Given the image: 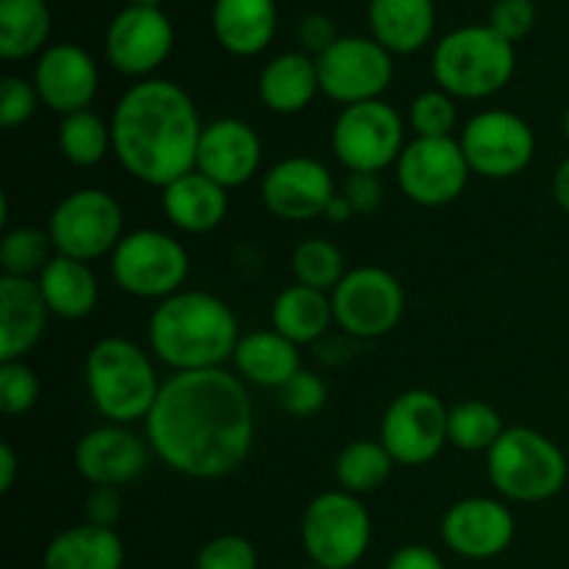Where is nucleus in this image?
I'll return each instance as SVG.
<instances>
[{
	"label": "nucleus",
	"instance_id": "nucleus-1",
	"mask_svg": "<svg viewBox=\"0 0 569 569\" xmlns=\"http://www.w3.org/2000/svg\"><path fill=\"white\" fill-rule=\"evenodd\" d=\"M148 445L170 470L214 481L231 476L253 448V403L228 370L176 372L161 383L144 420Z\"/></svg>",
	"mask_w": 569,
	"mask_h": 569
},
{
	"label": "nucleus",
	"instance_id": "nucleus-2",
	"mask_svg": "<svg viewBox=\"0 0 569 569\" xmlns=\"http://www.w3.org/2000/svg\"><path fill=\"white\" fill-rule=\"evenodd\" d=\"M203 128L187 89L167 78H144L117 103L111 150L128 176L164 189L198 167Z\"/></svg>",
	"mask_w": 569,
	"mask_h": 569
},
{
	"label": "nucleus",
	"instance_id": "nucleus-3",
	"mask_svg": "<svg viewBox=\"0 0 569 569\" xmlns=\"http://www.w3.org/2000/svg\"><path fill=\"white\" fill-rule=\"evenodd\" d=\"M153 353L176 372L217 370L233 359L239 326L233 311L209 292H176L161 300L148 322Z\"/></svg>",
	"mask_w": 569,
	"mask_h": 569
},
{
	"label": "nucleus",
	"instance_id": "nucleus-4",
	"mask_svg": "<svg viewBox=\"0 0 569 569\" xmlns=\"http://www.w3.org/2000/svg\"><path fill=\"white\" fill-rule=\"evenodd\" d=\"M87 387L94 409L106 420L128 426L148 420L161 383L142 348L128 339L106 337L87 356Z\"/></svg>",
	"mask_w": 569,
	"mask_h": 569
},
{
	"label": "nucleus",
	"instance_id": "nucleus-5",
	"mask_svg": "<svg viewBox=\"0 0 569 569\" xmlns=\"http://www.w3.org/2000/svg\"><path fill=\"white\" fill-rule=\"evenodd\" d=\"M515 44L492 26H465L433 48L431 70L450 98L481 100L498 94L515 76Z\"/></svg>",
	"mask_w": 569,
	"mask_h": 569
},
{
	"label": "nucleus",
	"instance_id": "nucleus-6",
	"mask_svg": "<svg viewBox=\"0 0 569 569\" xmlns=\"http://www.w3.org/2000/svg\"><path fill=\"white\" fill-rule=\"evenodd\" d=\"M492 487L517 503H542L565 489L569 467L553 439L533 428H506L487 453Z\"/></svg>",
	"mask_w": 569,
	"mask_h": 569
},
{
	"label": "nucleus",
	"instance_id": "nucleus-7",
	"mask_svg": "<svg viewBox=\"0 0 569 569\" xmlns=\"http://www.w3.org/2000/svg\"><path fill=\"white\" fill-rule=\"evenodd\" d=\"M372 522L356 495L337 489L322 492L306 509L300 539L311 565L320 569H350L370 548Z\"/></svg>",
	"mask_w": 569,
	"mask_h": 569
},
{
	"label": "nucleus",
	"instance_id": "nucleus-8",
	"mask_svg": "<svg viewBox=\"0 0 569 569\" xmlns=\"http://www.w3.org/2000/svg\"><path fill=\"white\" fill-rule=\"evenodd\" d=\"M111 276L133 298L167 300L181 292L189 276V256L170 233L139 228L122 237L111 253Z\"/></svg>",
	"mask_w": 569,
	"mask_h": 569
},
{
	"label": "nucleus",
	"instance_id": "nucleus-9",
	"mask_svg": "<svg viewBox=\"0 0 569 569\" xmlns=\"http://www.w3.org/2000/svg\"><path fill=\"white\" fill-rule=\"evenodd\" d=\"M56 253L92 261L114 253L122 239V209L103 189H78L59 200L48 222Z\"/></svg>",
	"mask_w": 569,
	"mask_h": 569
},
{
	"label": "nucleus",
	"instance_id": "nucleus-10",
	"mask_svg": "<svg viewBox=\"0 0 569 569\" xmlns=\"http://www.w3.org/2000/svg\"><path fill=\"white\" fill-rule=\"evenodd\" d=\"M403 139V120L383 100L345 106L331 131L333 153L350 172H381L398 164Z\"/></svg>",
	"mask_w": 569,
	"mask_h": 569
},
{
	"label": "nucleus",
	"instance_id": "nucleus-11",
	"mask_svg": "<svg viewBox=\"0 0 569 569\" xmlns=\"http://www.w3.org/2000/svg\"><path fill=\"white\" fill-rule=\"evenodd\" d=\"M320 92L345 106L381 100L392 83V53L376 39L339 37L326 53L317 56Z\"/></svg>",
	"mask_w": 569,
	"mask_h": 569
},
{
	"label": "nucleus",
	"instance_id": "nucleus-12",
	"mask_svg": "<svg viewBox=\"0 0 569 569\" xmlns=\"http://www.w3.org/2000/svg\"><path fill=\"white\" fill-rule=\"evenodd\" d=\"M333 320L348 337L378 339L403 317L406 295L398 278L381 267H356L331 295Z\"/></svg>",
	"mask_w": 569,
	"mask_h": 569
},
{
	"label": "nucleus",
	"instance_id": "nucleus-13",
	"mask_svg": "<svg viewBox=\"0 0 569 569\" xmlns=\"http://www.w3.org/2000/svg\"><path fill=\"white\" fill-rule=\"evenodd\" d=\"M395 167L406 198L428 209L453 203L472 172L459 139L453 137H417L406 144Z\"/></svg>",
	"mask_w": 569,
	"mask_h": 569
},
{
	"label": "nucleus",
	"instance_id": "nucleus-14",
	"mask_svg": "<svg viewBox=\"0 0 569 569\" xmlns=\"http://www.w3.org/2000/svg\"><path fill=\"white\" fill-rule=\"evenodd\" d=\"M448 415L442 398L428 389L398 395L381 422V442L395 465L420 467L437 459L448 442Z\"/></svg>",
	"mask_w": 569,
	"mask_h": 569
},
{
	"label": "nucleus",
	"instance_id": "nucleus-15",
	"mask_svg": "<svg viewBox=\"0 0 569 569\" xmlns=\"http://www.w3.org/2000/svg\"><path fill=\"white\" fill-rule=\"evenodd\" d=\"M459 144L470 170L495 181L522 172L537 153V137L531 126L522 117L500 109L472 117L461 131Z\"/></svg>",
	"mask_w": 569,
	"mask_h": 569
},
{
	"label": "nucleus",
	"instance_id": "nucleus-16",
	"mask_svg": "<svg viewBox=\"0 0 569 569\" xmlns=\"http://www.w3.org/2000/svg\"><path fill=\"white\" fill-rule=\"evenodd\" d=\"M176 31L161 9L128 6L106 31V59L122 76H150L172 53Z\"/></svg>",
	"mask_w": 569,
	"mask_h": 569
},
{
	"label": "nucleus",
	"instance_id": "nucleus-17",
	"mask_svg": "<svg viewBox=\"0 0 569 569\" xmlns=\"http://www.w3.org/2000/svg\"><path fill=\"white\" fill-rule=\"evenodd\" d=\"M333 176L322 161L292 156L267 170L261 178V200L281 220H311L326 214L333 200Z\"/></svg>",
	"mask_w": 569,
	"mask_h": 569
},
{
	"label": "nucleus",
	"instance_id": "nucleus-18",
	"mask_svg": "<svg viewBox=\"0 0 569 569\" xmlns=\"http://www.w3.org/2000/svg\"><path fill=\"white\" fill-rule=\"evenodd\" d=\"M98 64L81 44L61 42L44 48L33 67V87L39 100L61 117L87 111L98 94Z\"/></svg>",
	"mask_w": 569,
	"mask_h": 569
},
{
	"label": "nucleus",
	"instance_id": "nucleus-19",
	"mask_svg": "<svg viewBox=\"0 0 569 569\" xmlns=\"http://www.w3.org/2000/svg\"><path fill=\"white\" fill-rule=\"evenodd\" d=\"M150 461V445L126 426L94 428L76 445V470L92 487H126L137 481Z\"/></svg>",
	"mask_w": 569,
	"mask_h": 569
},
{
	"label": "nucleus",
	"instance_id": "nucleus-20",
	"mask_svg": "<svg viewBox=\"0 0 569 569\" xmlns=\"http://www.w3.org/2000/svg\"><path fill=\"white\" fill-rule=\"evenodd\" d=\"M442 539L461 559H495L515 539V517L500 500H459L442 517Z\"/></svg>",
	"mask_w": 569,
	"mask_h": 569
},
{
	"label": "nucleus",
	"instance_id": "nucleus-21",
	"mask_svg": "<svg viewBox=\"0 0 569 569\" xmlns=\"http://www.w3.org/2000/svg\"><path fill=\"white\" fill-rule=\"evenodd\" d=\"M261 167V139L244 120L222 117L203 128L198 148V167L206 178L233 189L248 183Z\"/></svg>",
	"mask_w": 569,
	"mask_h": 569
},
{
	"label": "nucleus",
	"instance_id": "nucleus-22",
	"mask_svg": "<svg viewBox=\"0 0 569 569\" xmlns=\"http://www.w3.org/2000/svg\"><path fill=\"white\" fill-rule=\"evenodd\" d=\"M48 303L31 278H0V361H22L42 339L48 326Z\"/></svg>",
	"mask_w": 569,
	"mask_h": 569
},
{
	"label": "nucleus",
	"instance_id": "nucleus-23",
	"mask_svg": "<svg viewBox=\"0 0 569 569\" xmlns=\"http://www.w3.org/2000/svg\"><path fill=\"white\" fill-rule=\"evenodd\" d=\"M278 28L276 0H214L211 31L233 56H259Z\"/></svg>",
	"mask_w": 569,
	"mask_h": 569
},
{
	"label": "nucleus",
	"instance_id": "nucleus-24",
	"mask_svg": "<svg viewBox=\"0 0 569 569\" xmlns=\"http://www.w3.org/2000/svg\"><path fill=\"white\" fill-rule=\"evenodd\" d=\"M228 189L206 178L203 172L192 170L164 187L161 206L164 214L178 231L187 233H209L222 226L228 214Z\"/></svg>",
	"mask_w": 569,
	"mask_h": 569
},
{
	"label": "nucleus",
	"instance_id": "nucleus-25",
	"mask_svg": "<svg viewBox=\"0 0 569 569\" xmlns=\"http://www.w3.org/2000/svg\"><path fill=\"white\" fill-rule=\"evenodd\" d=\"M370 31L389 53H415L437 26L433 0H370Z\"/></svg>",
	"mask_w": 569,
	"mask_h": 569
},
{
	"label": "nucleus",
	"instance_id": "nucleus-26",
	"mask_svg": "<svg viewBox=\"0 0 569 569\" xmlns=\"http://www.w3.org/2000/svg\"><path fill=\"white\" fill-rule=\"evenodd\" d=\"M320 92L317 59L309 53H281L259 76V100L276 114H298Z\"/></svg>",
	"mask_w": 569,
	"mask_h": 569
},
{
	"label": "nucleus",
	"instance_id": "nucleus-27",
	"mask_svg": "<svg viewBox=\"0 0 569 569\" xmlns=\"http://www.w3.org/2000/svg\"><path fill=\"white\" fill-rule=\"evenodd\" d=\"M126 548L114 528L83 526L67 528L50 539L44 550V569H122Z\"/></svg>",
	"mask_w": 569,
	"mask_h": 569
},
{
	"label": "nucleus",
	"instance_id": "nucleus-28",
	"mask_svg": "<svg viewBox=\"0 0 569 569\" xmlns=\"http://www.w3.org/2000/svg\"><path fill=\"white\" fill-rule=\"evenodd\" d=\"M37 283L50 315L61 317V320H81V317L92 315L94 303H98V278L89 270L87 261L56 253L39 272Z\"/></svg>",
	"mask_w": 569,
	"mask_h": 569
},
{
	"label": "nucleus",
	"instance_id": "nucleus-29",
	"mask_svg": "<svg viewBox=\"0 0 569 569\" xmlns=\"http://www.w3.org/2000/svg\"><path fill=\"white\" fill-rule=\"evenodd\" d=\"M233 365L244 381L256 387L281 389L300 370L298 345L278 331H253L239 339Z\"/></svg>",
	"mask_w": 569,
	"mask_h": 569
},
{
	"label": "nucleus",
	"instance_id": "nucleus-30",
	"mask_svg": "<svg viewBox=\"0 0 569 569\" xmlns=\"http://www.w3.org/2000/svg\"><path fill=\"white\" fill-rule=\"evenodd\" d=\"M333 320V303L320 289L295 283L287 287L272 303V331L295 345H311L326 337Z\"/></svg>",
	"mask_w": 569,
	"mask_h": 569
},
{
	"label": "nucleus",
	"instance_id": "nucleus-31",
	"mask_svg": "<svg viewBox=\"0 0 569 569\" xmlns=\"http://www.w3.org/2000/svg\"><path fill=\"white\" fill-rule=\"evenodd\" d=\"M44 0H0V56L9 61L39 53L50 37Z\"/></svg>",
	"mask_w": 569,
	"mask_h": 569
},
{
	"label": "nucleus",
	"instance_id": "nucleus-32",
	"mask_svg": "<svg viewBox=\"0 0 569 569\" xmlns=\"http://www.w3.org/2000/svg\"><path fill=\"white\" fill-rule=\"evenodd\" d=\"M392 465L395 459L383 448V442L356 439V442L345 445L342 453L337 456L333 472H337L339 487L359 498V495L376 492L378 487H383V481L392 472Z\"/></svg>",
	"mask_w": 569,
	"mask_h": 569
},
{
	"label": "nucleus",
	"instance_id": "nucleus-33",
	"mask_svg": "<svg viewBox=\"0 0 569 569\" xmlns=\"http://www.w3.org/2000/svg\"><path fill=\"white\" fill-rule=\"evenodd\" d=\"M111 148V128L94 111H76L61 117L59 150L70 164L94 167L106 159Z\"/></svg>",
	"mask_w": 569,
	"mask_h": 569
},
{
	"label": "nucleus",
	"instance_id": "nucleus-34",
	"mask_svg": "<svg viewBox=\"0 0 569 569\" xmlns=\"http://www.w3.org/2000/svg\"><path fill=\"white\" fill-rule=\"evenodd\" d=\"M503 420L498 411L483 400H465L456 403L448 415V442L467 453L492 450V445L503 437Z\"/></svg>",
	"mask_w": 569,
	"mask_h": 569
},
{
	"label": "nucleus",
	"instance_id": "nucleus-35",
	"mask_svg": "<svg viewBox=\"0 0 569 569\" xmlns=\"http://www.w3.org/2000/svg\"><path fill=\"white\" fill-rule=\"evenodd\" d=\"M292 270L298 283L320 289V292H328V289L333 292V289L339 287V281L348 276V272H345L342 250L322 237L306 239V242H300L298 248H295Z\"/></svg>",
	"mask_w": 569,
	"mask_h": 569
},
{
	"label": "nucleus",
	"instance_id": "nucleus-36",
	"mask_svg": "<svg viewBox=\"0 0 569 569\" xmlns=\"http://www.w3.org/2000/svg\"><path fill=\"white\" fill-rule=\"evenodd\" d=\"M50 233L39 231V228H14L6 231L3 242H0V267L3 276L31 278L33 272H42L53 256H50Z\"/></svg>",
	"mask_w": 569,
	"mask_h": 569
},
{
	"label": "nucleus",
	"instance_id": "nucleus-37",
	"mask_svg": "<svg viewBox=\"0 0 569 569\" xmlns=\"http://www.w3.org/2000/svg\"><path fill=\"white\" fill-rule=\"evenodd\" d=\"M411 131L417 137H450L456 128V103L448 92L442 89H428V92L417 94L409 111Z\"/></svg>",
	"mask_w": 569,
	"mask_h": 569
},
{
	"label": "nucleus",
	"instance_id": "nucleus-38",
	"mask_svg": "<svg viewBox=\"0 0 569 569\" xmlns=\"http://www.w3.org/2000/svg\"><path fill=\"white\" fill-rule=\"evenodd\" d=\"M39 378L22 361H0V411L9 417L26 415L39 400Z\"/></svg>",
	"mask_w": 569,
	"mask_h": 569
},
{
	"label": "nucleus",
	"instance_id": "nucleus-39",
	"mask_svg": "<svg viewBox=\"0 0 569 569\" xmlns=\"http://www.w3.org/2000/svg\"><path fill=\"white\" fill-rule=\"evenodd\" d=\"M259 567V556L256 548L244 537L237 533H222V537L211 539L203 545L198 553L194 569H256Z\"/></svg>",
	"mask_w": 569,
	"mask_h": 569
},
{
	"label": "nucleus",
	"instance_id": "nucleus-40",
	"mask_svg": "<svg viewBox=\"0 0 569 569\" xmlns=\"http://www.w3.org/2000/svg\"><path fill=\"white\" fill-rule=\"evenodd\" d=\"M278 398L287 415L292 417H311L326 406L328 400V387L320 376L309 370H298L281 389H278Z\"/></svg>",
	"mask_w": 569,
	"mask_h": 569
},
{
	"label": "nucleus",
	"instance_id": "nucleus-41",
	"mask_svg": "<svg viewBox=\"0 0 569 569\" xmlns=\"http://www.w3.org/2000/svg\"><path fill=\"white\" fill-rule=\"evenodd\" d=\"M39 103L42 100H39L33 81H26L20 76H6L0 81V126L3 128H17L31 120Z\"/></svg>",
	"mask_w": 569,
	"mask_h": 569
},
{
	"label": "nucleus",
	"instance_id": "nucleus-42",
	"mask_svg": "<svg viewBox=\"0 0 569 569\" xmlns=\"http://www.w3.org/2000/svg\"><path fill=\"white\" fill-rule=\"evenodd\" d=\"M533 22H537V6L533 0H498L489 17V26L500 33L503 39H509L511 44L526 39L531 33Z\"/></svg>",
	"mask_w": 569,
	"mask_h": 569
},
{
	"label": "nucleus",
	"instance_id": "nucleus-43",
	"mask_svg": "<svg viewBox=\"0 0 569 569\" xmlns=\"http://www.w3.org/2000/svg\"><path fill=\"white\" fill-rule=\"evenodd\" d=\"M342 194L350 200L356 214H372L383 200V183L378 172H350Z\"/></svg>",
	"mask_w": 569,
	"mask_h": 569
},
{
	"label": "nucleus",
	"instance_id": "nucleus-44",
	"mask_svg": "<svg viewBox=\"0 0 569 569\" xmlns=\"http://www.w3.org/2000/svg\"><path fill=\"white\" fill-rule=\"evenodd\" d=\"M122 515V498L117 487H94L83 500V517L89 526L114 528Z\"/></svg>",
	"mask_w": 569,
	"mask_h": 569
},
{
	"label": "nucleus",
	"instance_id": "nucleus-45",
	"mask_svg": "<svg viewBox=\"0 0 569 569\" xmlns=\"http://www.w3.org/2000/svg\"><path fill=\"white\" fill-rule=\"evenodd\" d=\"M298 37H300V44L317 56L326 53V50L339 39L337 26H333L331 17L326 14H306L303 20H300Z\"/></svg>",
	"mask_w": 569,
	"mask_h": 569
},
{
	"label": "nucleus",
	"instance_id": "nucleus-46",
	"mask_svg": "<svg viewBox=\"0 0 569 569\" xmlns=\"http://www.w3.org/2000/svg\"><path fill=\"white\" fill-rule=\"evenodd\" d=\"M387 569H445V561L431 548L406 545V548L395 550L392 559L387 561Z\"/></svg>",
	"mask_w": 569,
	"mask_h": 569
},
{
	"label": "nucleus",
	"instance_id": "nucleus-47",
	"mask_svg": "<svg viewBox=\"0 0 569 569\" xmlns=\"http://www.w3.org/2000/svg\"><path fill=\"white\" fill-rule=\"evenodd\" d=\"M17 478V453L9 442L0 445V492H9Z\"/></svg>",
	"mask_w": 569,
	"mask_h": 569
},
{
	"label": "nucleus",
	"instance_id": "nucleus-48",
	"mask_svg": "<svg viewBox=\"0 0 569 569\" xmlns=\"http://www.w3.org/2000/svg\"><path fill=\"white\" fill-rule=\"evenodd\" d=\"M553 198H556V203L561 206V211H567L569 214V159L561 161V167L556 170Z\"/></svg>",
	"mask_w": 569,
	"mask_h": 569
},
{
	"label": "nucleus",
	"instance_id": "nucleus-49",
	"mask_svg": "<svg viewBox=\"0 0 569 569\" xmlns=\"http://www.w3.org/2000/svg\"><path fill=\"white\" fill-rule=\"evenodd\" d=\"M356 211H353V206H350V200L345 198V194H333V200L331 203H328V209H326V220H331V222H337V226H342V222H348L350 217H353Z\"/></svg>",
	"mask_w": 569,
	"mask_h": 569
},
{
	"label": "nucleus",
	"instance_id": "nucleus-50",
	"mask_svg": "<svg viewBox=\"0 0 569 569\" xmlns=\"http://www.w3.org/2000/svg\"><path fill=\"white\" fill-rule=\"evenodd\" d=\"M131 6H139V9H159L161 0H131Z\"/></svg>",
	"mask_w": 569,
	"mask_h": 569
},
{
	"label": "nucleus",
	"instance_id": "nucleus-51",
	"mask_svg": "<svg viewBox=\"0 0 569 569\" xmlns=\"http://www.w3.org/2000/svg\"><path fill=\"white\" fill-rule=\"evenodd\" d=\"M565 137H567V142H569V106H567V111H565Z\"/></svg>",
	"mask_w": 569,
	"mask_h": 569
},
{
	"label": "nucleus",
	"instance_id": "nucleus-52",
	"mask_svg": "<svg viewBox=\"0 0 569 569\" xmlns=\"http://www.w3.org/2000/svg\"><path fill=\"white\" fill-rule=\"evenodd\" d=\"M300 569H320V567H315V565H311V567H300Z\"/></svg>",
	"mask_w": 569,
	"mask_h": 569
}]
</instances>
